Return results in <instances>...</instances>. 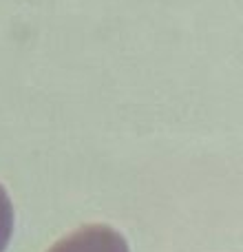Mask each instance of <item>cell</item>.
<instances>
[{"mask_svg": "<svg viewBox=\"0 0 243 252\" xmlns=\"http://www.w3.org/2000/svg\"><path fill=\"white\" fill-rule=\"evenodd\" d=\"M49 252H130L126 239L109 226H84L58 241Z\"/></svg>", "mask_w": 243, "mask_h": 252, "instance_id": "6da1fadb", "label": "cell"}, {"mask_svg": "<svg viewBox=\"0 0 243 252\" xmlns=\"http://www.w3.org/2000/svg\"><path fill=\"white\" fill-rule=\"evenodd\" d=\"M13 232V206L9 201V195L4 192V188L0 186V252L9 246Z\"/></svg>", "mask_w": 243, "mask_h": 252, "instance_id": "7a4b0ae2", "label": "cell"}]
</instances>
